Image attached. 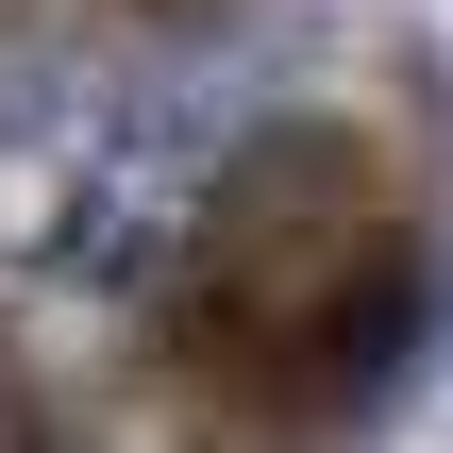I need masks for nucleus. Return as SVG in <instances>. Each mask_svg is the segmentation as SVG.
Listing matches in <instances>:
<instances>
[{"mask_svg":"<svg viewBox=\"0 0 453 453\" xmlns=\"http://www.w3.org/2000/svg\"><path fill=\"white\" fill-rule=\"evenodd\" d=\"M437 235L403 0H0V453H370Z\"/></svg>","mask_w":453,"mask_h":453,"instance_id":"obj_1","label":"nucleus"}]
</instances>
